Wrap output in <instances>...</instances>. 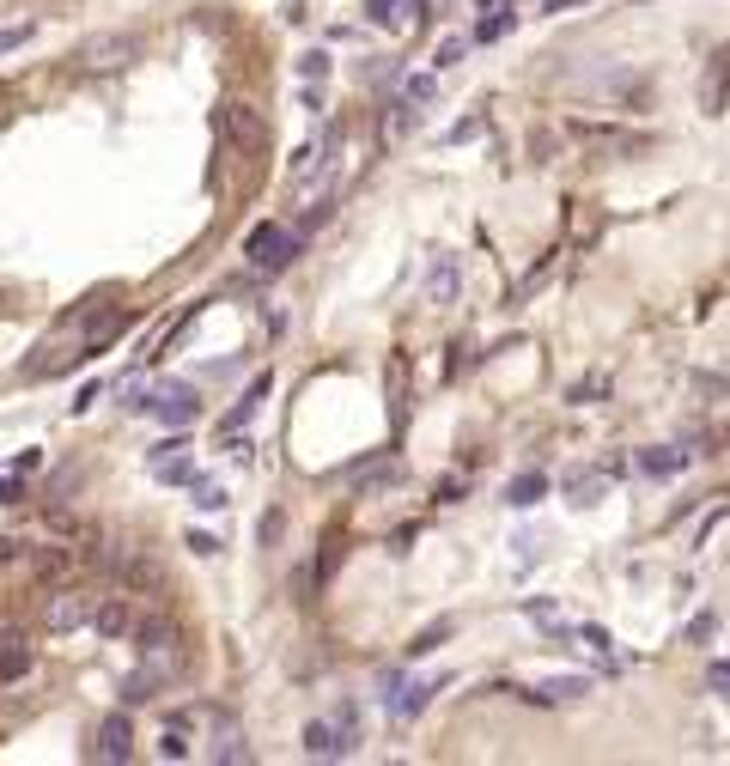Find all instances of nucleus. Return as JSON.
Here are the masks:
<instances>
[{
	"label": "nucleus",
	"instance_id": "nucleus-26",
	"mask_svg": "<svg viewBox=\"0 0 730 766\" xmlns=\"http://www.w3.org/2000/svg\"><path fill=\"white\" fill-rule=\"evenodd\" d=\"M536 694H542V700H584V694H591V681H584V675H566V681L536 687Z\"/></svg>",
	"mask_w": 730,
	"mask_h": 766
},
{
	"label": "nucleus",
	"instance_id": "nucleus-20",
	"mask_svg": "<svg viewBox=\"0 0 730 766\" xmlns=\"http://www.w3.org/2000/svg\"><path fill=\"white\" fill-rule=\"evenodd\" d=\"M542 493H548V475H542V469H524L518 481H505V505H511V511L542 505Z\"/></svg>",
	"mask_w": 730,
	"mask_h": 766
},
{
	"label": "nucleus",
	"instance_id": "nucleus-38",
	"mask_svg": "<svg viewBox=\"0 0 730 766\" xmlns=\"http://www.w3.org/2000/svg\"><path fill=\"white\" fill-rule=\"evenodd\" d=\"M475 134H481V116H469V122H457V128H451V134H445V140H451V146H457V140H475Z\"/></svg>",
	"mask_w": 730,
	"mask_h": 766
},
{
	"label": "nucleus",
	"instance_id": "nucleus-28",
	"mask_svg": "<svg viewBox=\"0 0 730 766\" xmlns=\"http://www.w3.org/2000/svg\"><path fill=\"white\" fill-rule=\"evenodd\" d=\"M548 274H554V262H542V268H536V274H524V280H518V286H511V298H505V304H524V298H530V292H542V286H548Z\"/></svg>",
	"mask_w": 730,
	"mask_h": 766
},
{
	"label": "nucleus",
	"instance_id": "nucleus-2",
	"mask_svg": "<svg viewBox=\"0 0 730 766\" xmlns=\"http://www.w3.org/2000/svg\"><path fill=\"white\" fill-rule=\"evenodd\" d=\"M353 748H359L353 706H335V718H311V724H305V754H311V760H347Z\"/></svg>",
	"mask_w": 730,
	"mask_h": 766
},
{
	"label": "nucleus",
	"instance_id": "nucleus-35",
	"mask_svg": "<svg viewBox=\"0 0 730 766\" xmlns=\"http://www.w3.org/2000/svg\"><path fill=\"white\" fill-rule=\"evenodd\" d=\"M603 390H609V377H603V371H591V377H584L578 390H572V402H591V396H603Z\"/></svg>",
	"mask_w": 730,
	"mask_h": 766
},
{
	"label": "nucleus",
	"instance_id": "nucleus-5",
	"mask_svg": "<svg viewBox=\"0 0 730 766\" xmlns=\"http://www.w3.org/2000/svg\"><path fill=\"white\" fill-rule=\"evenodd\" d=\"M134 49H140V43H134L128 31H98V37L80 43V55H73V61H80L86 73H116V67L134 61Z\"/></svg>",
	"mask_w": 730,
	"mask_h": 766
},
{
	"label": "nucleus",
	"instance_id": "nucleus-4",
	"mask_svg": "<svg viewBox=\"0 0 730 766\" xmlns=\"http://www.w3.org/2000/svg\"><path fill=\"white\" fill-rule=\"evenodd\" d=\"M244 256H250V268H262V274H280L292 256H299V238L286 232V225H256V232L244 238Z\"/></svg>",
	"mask_w": 730,
	"mask_h": 766
},
{
	"label": "nucleus",
	"instance_id": "nucleus-3",
	"mask_svg": "<svg viewBox=\"0 0 730 766\" xmlns=\"http://www.w3.org/2000/svg\"><path fill=\"white\" fill-rule=\"evenodd\" d=\"M171 675H177V645H165V651H140V669L122 681V706L159 700V687H171Z\"/></svg>",
	"mask_w": 730,
	"mask_h": 766
},
{
	"label": "nucleus",
	"instance_id": "nucleus-31",
	"mask_svg": "<svg viewBox=\"0 0 730 766\" xmlns=\"http://www.w3.org/2000/svg\"><path fill=\"white\" fill-rule=\"evenodd\" d=\"M299 73H305V80H311V86H323V80H329V55H323V49H311V55H299Z\"/></svg>",
	"mask_w": 730,
	"mask_h": 766
},
{
	"label": "nucleus",
	"instance_id": "nucleus-21",
	"mask_svg": "<svg viewBox=\"0 0 730 766\" xmlns=\"http://www.w3.org/2000/svg\"><path fill=\"white\" fill-rule=\"evenodd\" d=\"M724 92H730V55H718V61H712V73L700 80V104H706V116H718V110H724Z\"/></svg>",
	"mask_w": 730,
	"mask_h": 766
},
{
	"label": "nucleus",
	"instance_id": "nucleus-9",
	"mask_svg": "<svg viewBox=\"0 0 730 766\" xmlns=\"http://www.w3.org/2000/svg\"><path fill=\"white\" fill-rule=\"evenodd\" d=\"M219 766H250L256 754H250V742H244V730H238V718L232 712H213V748H207Z\"/></svg>",
	"mask_w": 730,
	"mask_h": 766
},
{
	"label": "nucleus",
	"instance_id": "nucleus-6",
	"mask_svg": "<svg viewBox=\"0 0 730 766\" xmlns=\"http://www.w3.org/2000/svg\"><path fill=\"white\" fill-rule=\"evenodd\" d=\"M92 602L98 596H86V590H49V602H43V627L49 633H80V627H92Z\"/></svg>",
	"mask_w": 730,
	"mask_h": 766
},
{
	"label": "nucleus",
	"instance_id": "nucleus-19",
	"mask_svg": "<svg viewBox=\"0 0 730 766\" xmlns=\"http://www.w3.org/2000/svg\"><path fill=\"white\" fill-rule=\"evenodd\" d=\"M189 730H195V712H171L159 730V760H189Z\"/></svg>",
	"mask_w": 730,
	"mask_h": 766
},
{
	"label": "nucleus",
	"instance_id": "nucleus-18",
	"mask_svg": "<svg viewBox=\"0 0 730 766\" xmlns=\"http://www.w3.org/2000/svg\"><path fill=\"white\" fill-rule=\"evenodd\" d=\"M31 669V645L19 627H0V681H19Z\"/></svg>",
	"mask_w": 730,
	"mask_h": 766
},
{
	"label": "nucleus",
	"instance_id": "nucleus-10",
	"mask_svg": "<svg viewBox=\"0 0 730 766\" xmlns=\"http://www.w3.org/2000/svg\"><path fill=\"white\" fill-rule=\"evenodd\" d=\"M572 134L578 140H597L603 152H627V159L651 146V134H633V128H615V122H572Z\"/></svg>",
	"mask_w": 730,
	"mask_h": 766
},
{
	"label": "nucleus",
	"instance_id": "nucleus-25",
	"mask_svg": "<svg viewBox=\"0 0 730 766\" xmlns=\"http://www.w3.org/2000/svg\"><path fill=\"white\" fill-rule=\"evenodd\" d=\"M481 13H487V19H481V31H475V37H481V43H493V37L511 25V0H487Z\"/></svg>",
	"mask_w": 730,
	"mask_h": 766
},
{
	"label": "nucleus",
	"instance_id": "nucleus-14",
	"mask_svg": "<svg viewBox=\"0 0 730 766\" xmlns=\"http://www.w3.org/2000/svg\"><path fill=\"white\" fill-rule=\"evenodd\" d=\"M153 475H159L165 487H189V481H195V463H189V444H183V438H171V444L153 450Z\"/></svg>",
	"mask_w": 730,
	"mask_h": 766
},
{
	"label": "nucleus",
	"instance_id": "nucleus-24",
	"mask_svg": "<svg viewBox=\"0 0 730 766\" xmlns=\"http://www.w3.org/2000/svg\"><path fill=\"white\" fill-rule=\"evenodd\" d=\"M268 390H274V377H268V371H262V377H256V383H250V390H244V402H238V408H232V414H226V420H219V432H238V426H244V420H250V414H256V402H262V396H268Z\"/></svg>",
	"mask_w": 730,
	"mask_h": 766
},
{
	"label": "nucleus",
	"instance_id": "nucleus-37",
	"mask_svg": "<svg viewBox=\"0 0 730 766\" xmlns=\"http://www.w3.org/2000/svg\"><path fill=\"white\" fill-rule=\"evenodd\" d=\"M706 681H712V694H724V700H730V663H712V675H706Z\"/></svg>",
	"mask_w": 730,
	"mask_h": 766
},
{
	"label": "nucleus",
	"instance_id": "nucleus-40",
	"mask_svg": "<svg viewBox=\"0 0 730 766\" xmlns=\"http://www.w3.org/2000/svg\"><path fill=\"white\" fill-rule=\"evenodd\" d=\"M189 548H195V554H201V560H207V554H219V542H213V535H201V529H195V535H189Z\"/></svg>",
	"mask_w": 730,
	"mask_h": 766
},
{
	"label": "nucleus",
	"instance_id": "nucleus-7",
	"mask_svg": "<svg viewBox=\"0 0 730 766\" xmlns=\"http://www.w3.org/2000/svg\"><path fill=\"white\" fill-rule=\"evenodd\" d=\"M219 134H226L238 152H262L268 146V122L250 104H226V110H219Z\"/></svg>",
	"mask_w": 730,
	"mask_h": 766
},
{
	"label": "nucleus",
	"instance_id": "nucleus-13",
	"mask_svg": "<svg viewBox=\"0 0 730 766\" xmlns=\"http://www.w3.org/2000/svg\"><path fill=\"white\" fill-rule=\"evenodd\" d=\"M420 13H426V0H365V19L378 31H408L420 25Z\"/></svg>",
	"mask_w": 730,
	"mask_h": 766
},
{
	"label": "nucleus",
	"instance_id": "nucleus-42",
	"mask_svg": "<svg viewBox=\"0 0 730 766\" xmlns=\"http://www.w3.org/2000/svg\"><path fill=\"white\" fill-rule=\"evenodd\" d=\"M560 7H584V0H542V13H560Z\"/></svg>",
	"mask_w": 730,
	"mask_h": 766
},
{
	"label": "nucleus",
	"instance_id": "nucleus-30",
	"mask_svg": "<svg viewBox=\"0 0 730 766\" xmlns=\"http://www.w3.org/2000/svg\"><path fill=\"white\" fill-rule=\"evenodd\" d=\"M694 390L718 402V396H730V377H724V371H694Z\"/></svg>",
	"mask_w": 730,
	"mask_h": 766
},
{
	"label": "nucleus",
	"instance_id": "nucleus-22",
	"mask_svg": "<svg viewBox=\"0 0 730 766\" xmlns=\"http://www.w3.org/2000/svg\"><path fill=\"white\" fill-rule=\"evenodd\" d=\"M128 639H134V651H165V645H177V627L153 615V621H134V633H128Z\"/></svg>",
	"mask_w": 730,
	"mask_h": 766
},
{
	"label": "nucleus",
	"instance_id": "nucleus-27",
	"mask_svg": "<svg viewBox=\"0 0 730 766\" xmlns=\"http://www.w3.org/2000/svg\"><path fill=\"white\" fill-rule=\"evenodd\" d=\"M195 487V511H226V487L219 481H189Z\"/></svg>",
	"mask_w": 730,
	"mask_h": 766
},
{
	"label": "nucleus",
	"instance_id": "nucleus-33",
	"mask_svg": "<svg viewBox=\"0 0 730 766\" xmlns=\"http://www.w3.org/2000/svg\"><path fill=\"white\" fill-rule=\"evenodd\" d=\"M463 55H469V43L463 37H445V43H438V55H432V67H457Z\"/></svg>",
	"mask_w": 730,
	"mask_h": 766
},
{
	"label": "nucleus",
	"instance_id": "nucleus-32",
	"mask_svg": "<svg viewBox=\"0 0 730 766\" xmlns=\"http://www.w3.org/2000/svg\"><path fill=\"white\" fill-rule=\"evenodd\" d=\"M432 92H438L432 73H420V80H402V98H408V104H432Z\"/></svg>",
	"mask_w": 730,
	"mask_h": 766
},
{
	"label": "nucleus",
	"instance_id": "nucleus-41",
	"mask_svg": "<svg viewBox=\"0 0 730 766\" xmlns=\"http://www.w3.org/2000/svg\"><path fill=\"white\" fill-rule=\"evenodd\" d=\"M13 499H19V487H13L7 475H0V505H13Z\"/></svg>",
	"mask_w": 730,
	"mask_h": 766
},
{
	"label": "nucleus",
	"instance_id": "nucleus-12",
	"mask_svg": "<svg viewBox=\"0 0 730 766\" xmlns=\"http://www.w3.org/2000/svg\"><path fill=\"white\" fill-rule=\"evenodd\" d=\"M457 292H463V256L438 250L432 256V274H426V298L432 304H457Z\"/></svg>",
	"mask_w": 730,
	"mask_h": 766
},
{
	"label": "nucleus",
	"instance_id": "nucleus-11",
	"mask_svg": "<svg viewBox=\"0 0 730 766\" xmlns=\"http://www.w3.org/2000/svg\"><path fill=\"white\" fill-rule=\"evenodd\" d=\"M128 754H134V730H128V718H122V712H110V718L98 724V736H92V760L116 766V760H128Z\"/></svg>",
	"mask_w": 730,
	"mask_h": 766
},
{
	"label": "nucleus",
	"instance_id": "nucleus-39",
	"mask_svg": "<svg viewBox=\"0 0 730 766\" xmlns=\"http://www.w3.org/2000/svg\"><path fill=\"white\" fill-rule=\"evenodd\" d=\"M280 529H286V517H280V511H268V517H262V542H280Z\"/></svg>",
	"mask_w": 730,
	"mask_h": 766
},
{
	"label": "nucleus",
	"instance_id": "nucleus-36",
	"mask_svg": "<svg viewBox=\"0 0 730 766\" xmlns=\"http://www.w3.org/2000/svg\"><path fill=\"white\" fill-rule=\"evenodd\" d=\"M31 37V25H7V31H0V55H7V49H19Z\"/></svg>",
	"mask_w": 730,
	"mask_h": 766
},
{
	"label": "nucleus",
	"instance_id": "nucleus-8",
	"mask_svg": "<svg viewBox=\"0 0 730 766\" xmlns=\"http://www.w3.org/2000/svg\"><path fill=\"white\" fill-rule=\"evenodd\" d=\"M134 621H140V615H134V602H128V584H122L116 596H98V602H92V627H98L104 639H128Z\"/></svg>",
	"mask_w": 730,
	"mask_h": 766
},
{
	"label": "nucleus",
	"instance_id": "nucleus-29",
	"mask_svg": "<svg viewBox=\"0 0 730 766\" xmlns=\"http://www.w3.org/2000/svg\"><path fill=\"white\" fill-rule=\"evenodd\" d=\"M445 633H451V621H432L414 645H408V657H426V651H438V645H445Z\"/></svg>",
	"mask_w": 730,
	"mask_h": 766
},
{
	"label": "nucleus",
	"instance_id": "nucleus-34",
	"mask_svg": "<svg viewBox=\"0 0 730 766\" xmlns=\"http://www.w3.org/2000/svg\"><path fill=\"white\" fill-rule=\"evenodd\" d=\"M712 633H718V615H712V608H706V615H694V621H688V645H706Z\"/></svg>",
	"mask_w": 730,
	"mask_h": 766
},
{
	"label": "nucleus",
	"instance_id": "nucleus-23",
	"mask_svg": "<svg viewBox=\"0 0 730 766\" xmlns=\"http://www.w3.org/2000/svg\"><path fill=\"white\" fill-rule=\"evenodd\" d=\"M353 481H359V493H384V487H402L408 469L402 463H372V469H353Z\"/></svg>",
	"mask_w": 730,
	"mask_h": 766
},
{
	"label": "nucleus",
	"instance_id": "nucleus-1",
	"mask_svg": "<svg viewBox=\"0 0 730 766\" xmlns=\"http://www.w3.org/2000/svg\"><path fill=\"white\" fill-rule=\"evenodd\" d=\"M128 408H134V414H153L159 426H177V432L201 414V402H195L189 383H159V390H134V396H128Z\"/></svg>",
	"mask_w": 730,
	"mask_h": 766
},
{
	"label": "nucleus",
	"instance_id": "nucleus-17",
	"mask_svg": "<svg viewBox=\"0 0 730 766\" xmlns=\"http://www.w3.org/2000/svg\"><path fill=\"white\" fill-rule=\"evenodd\" d=\"M603 481H609L603 469H566V475H560V493L584 511V505H597V499H603Z\"/></svg>",
	"mask_w": 730,
	"mask_h": 766
},
{
	"label": "nucleus",
	"instance_id": "nucleus-16",
	"mask_svg": "<svg viewBox=\"0 0 730 766\" xmlns=\"http://www.w3.org/2000/svg\"><path fill=\"white\" fill-rule=\"evenodd\" d=\"M432 694H438V681H396V694H390V718L396 724H408V718H420L426 706H432Z\"/></svg>",
	"mask_w": 730,
	"mask_h": 766
},
{
	"label": "nucleus",
	"instance_id": "nucleus-15",
	"mask_svg": "<svg viewBox=\"0 0 730 766\" xmlns=\"http://www.w3.org/2000/svg\"><path fill=\"white\" fill-rule=\"evenodd\" d=\"M694 463V450H682V444H651V450H639V475H651V481H670V475H682Z\"/></svg>",
	"mask_w": 730,
	"mask_h": 766
}]
</instances>
